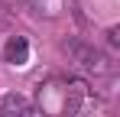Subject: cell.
Instances as JSON below:
<instances>
[{"label": "cell", "instance_id": "cell-1", "mask_svg": "<svg viewBox=\"0 0 120 117\" xmlns=\"http://www.w3.org/2000/svg\"><path fill=\"white\" fill-rule=\"evenodd\" d=\"M65 55H68V62L75 65V72H81V75L88 78H107L110 72H114V62L104 55L101 49H94L91 42H81V39H68L65 46Z\"/></svg>", "mask_w": 120, "mask_h": 117}, {"label": "cell", "instance_id": "cell-3", "mask_svg": "<svg viewBox=\"0 0 120 117\" xmlns=\"http://www.w3.org/2000/svg\"><path fill=\"white\" fill-rule=\"evenodd\" d=\"M39 107L49 117H65V81L52 78L39 88Z\"/></svg>", "mask_w": 120, "mask_h": 117}, {"label": "cell", "instance_id": "cell-5", "mask_svg": "<svg viewBox=\"0 0 120 117\" xmlns=\"http://www.w3.org/2000/svg\"><path fill=\"white\" fill-rule=\"evenodd\" d=\"M3 58L10 65H26L29 62V39L26 36H10L3 46Z\"/></svg>", "mask_w": 120, "mask_h": 117}, {"label": "cell", "instance_id": "cell-4", "mask_svg": "<svg viewBox=\"0 0 120 117\" xmlns=\"http://www.w3.org/2000/svg\"><path fill=\"white\" fill-rule=\"evenodd\" d=\"M0 117H33V104L29 98L20 91H10V94L0 98Z\"/></svg>", "mask_w": 120, "mask_h": 117}, {"label": "cell", "instance_id": "cell-6", "mask_svg": "<svg viewBox=\"0 0 120 117\" xmlns=\"http://www.w3.org/2000/svg\"><path fill=\"white\" fill-rule=\"evenodd\" d=\"M7 20V7H3V0H0V23Z\"/></svg>", "mask_w": 120, "mask_h": 117}, {"label": "cell", "instance_id": "cell-2", "mask_svg": "<svg viewBox=\"0 0 120 117\" xmlns=\"http://www.w3.org/2000/svg\"><path fill=\"white\" fill-rule=\"evenodd\" d=\"M88 107H91V88L81 78L65 81V117H84Z\"/></svg>", "mask_w": 120, "mask_h": 117}]
</instances>
